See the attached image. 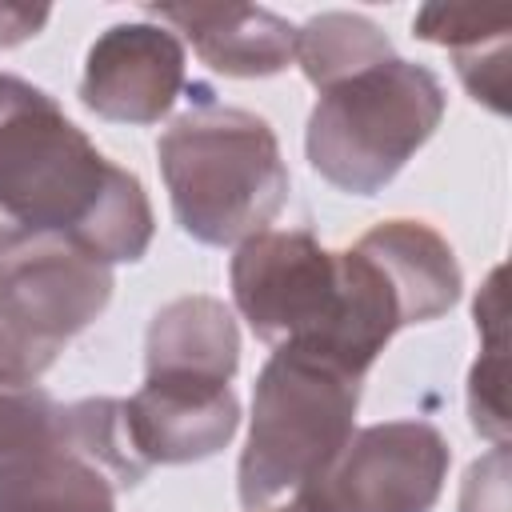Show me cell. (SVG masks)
Masks as SVG:
<instances>
[{
	"instance_id": "obj_1",
	"label": "cell",
	"mask_w": 512,
	"mask_h": 512,
	"mask_svg": "<svg viewBox=\"0 0 512 512\" xmlns=\"http://www.w3.org/2000/svg\"><path fill=\"white\" fill-rule=\"evenodd\" d=\"M456 296L460 264L420 220H384L344 252L300 228H264L232 256V300L260 340L356 376L400 328L444 316Z\"/></svg>"
},
{
	"instance_id": "obj_2",
	"label": "cell",
	"mask_w": 512,
	"mask_h": 512,
	"mask_svg": "<svg viewBox=\"0 0 512 512\" xmlns=\"http://www.w3.org/2000/svg\"><path fill=\"white\" fill-rule=\"evenodd\" d=\"M36 244L76 248L104 268L140 260L152 204L48 92L0 76V256Z\"/></svg>"
},
{
	"instance_id": "obj_3",
	"label": "cell",
	"mask_w": 512,
	"mask_h": 512,
	"mask_svg": "<svg viewBox=\"0 0 512 512\" xmlns=\"http://www.w3.org/2000/svg\"><path fill=\"white\" fill-rule=\"evenodd\" d=\"M176 224L200 244H240L264 232L288 200V168L268 120L200 104L156 144Z\"/></svg>"
},
{
	"instance_id": "obj_4",
	"label": "cell",
	"mask_w": 512,
	"mask_h": 512,
	"mask_svg": "<svg viewBox=\"0 0 512 512\" xmlns=\"http://www.w3.org/2000/svg\"><path fill=\"white\" fill-rule=\"evenodd\" d=\"M444 120V84L432 68L388 56L328 88L308 116L312 168L352 192H380Z\"/></svg>"
},
{
	"instance_id": "obj_5",
	"label": "cell",
	"mask_w": 512,
	"mask_h": 512,
	"mask_svg": "<svg viewBox=\"0 0 512 512\" xmlns=\"http://www.w3.org/2000/svg\"><path fill=\"white\" fill-rule=\"evenodd\" d=\"M356 372L296 348H272L252 388V428L236 472L248 512L312 480L352 436L360 408Z\"/></svg>"
},
{
	"instance_id": "obj_6",
	"label": "cell",
	"mask_w": 512,
	"mask_h": 512,
	"mask_svg": "<svg viewBox=\"0 0 512 512\" xmlns=\"http://www.w3.org/2000/svg\"><path fill=\"white\" fill-rule=\"evenodd\" d=\"M108 300L112 272L76 248L36 244L0 256V384H36Z\"/></svg>"
},
{
	"instance_id": "obj_7",
	"label": "cell",
	"mask_w": 512,
	"mask_h": 512,
	"mask_svg": "<svg viewBox=\"0 0 512 512\" xmlns=\"http://www.w3.org/2000/svg\"><path fill=\"white\" fill-rule=\"evenodd\" d=\"M448 460V440L424 420L352 428L340 452L296 488V504L304 512H432Z\"/></svg>"
},
{
	"instance_id": "obj_8",
	"label": "cell",
	"mask_w": 512,
	"mask_h": 512,
	"mask_svg": "<svg viewBox=\"0 0 512 512\" xmlns=\"http://www.w3.org/2000/svg\"><path fill=\"white\" fill-rule=\"evenodd\" d=\"M184 88V48L160 24H112L88 48L80 100L104 120L156 124Z\"/></svg>"
},
{
	"instance_id": "obj_9",
	"label": "cell",
	"mask_w": 512,
	"mask_h": 512,
	"mask_svg": "<svg viewBox=\"0 0 512 512\" xmlns=\"http://www.w3.org/2000/svg\"><path fill=\"white\" fill-rule=\"evenodd\" d=\"M124 424L136 456L152 464H192L216 456L240 428V404L228 380L144 376L124 400Z\"/></svg>"
},
{
	"instance_id": "obj_10",
	"label": "cell",
	"mask_w": 512,
	"mask_h": 512,
	"mask_svg": "<svg viewBox=\"0 0 512 512\" xmlns=\"http://www.w3.org/2000/svg\"><path fill=\"white\" fill-rule=\"evenodd\" d=\"M152 16L176 24L196 56L224 76H276L296 60V28L256 4H168Z\"/></svg>"
},
{
	"instance_id": "obj_11",
	"label": "cell",
	"mask_w": 512,
	"mask_h": 512,
	"mask_svg": "<svg viewBox=\"0 0 512 512\" xmlns=\"http://www.w3.org/2000/svg\"><path fill=\"white\" fill-rule=\"evenodd\" d=\"M120 488L116 472L84 448L72 404H60L56 440L0 480V512H116Z\"/></svg>"
},
{
	"instance_id": "obj_12",
	"label": "cell",
	"mask_w": 512,
	"mask_h": 512,
	"mask_svg": "<svg viewBox=\"0 0 512 512\" xmlns=\"http://www.w3.org/2000/svg\"><path fill=\"white\" fill-rule=\"evenodd\" d=\"M148 376H208L232 380L240 364V332L232 312L212 296H180L148 324Z\"/></svg>"
},
{
	"instance_id": "obj_13",
	"label": "cell",
	"mask_w": 512,
	"mask_h": 512,
	"mask_svg": "<svg viewBox=\"0 0 512 512\" xmlns=\"http://www.w3.org/2000/svg\"><path fill=\"white\" fill-rule=\"evenodd\" d=\"M416 36L444 44L464 88L496 112H508V16L492 8L428 4L416 12Z\"/></svg>"
},
{
	"instance_id": "obj_14",
	"label": "cell",
	"mask_w": 512,
	"mask_h": 512,
	"mask_svg": "<svg viewBox=\"0 0 512 512\" xmlns=\"http://www.w3.org/2000/svg\"><path fill=\"white\" fill-rule=\"evenodd\" d=\"M388 56H396L388 36L372 20L352 12H324L296 28V60L316 88H328Z\"/></svg>"
},
{
	"instance_id": "obj_15",
	"label": "cell",
	"mask_w": 512,
	"mask_h": 512,
	"mask_svg": "<svg viewBox=\"0 0 512 512\" xmlns=\"http://www.w3.org/2000/svg\"><path fill=\"white\" fill-rule=\"evenodd\" d=\"M60 432V404L40 388L0 384V480L48 448Z\"/></svg>"
},
{
	"instance_id": "obj_16",
	"label": "cell",
	"mask_w": 512,
	"mask_h": 512,
	"mask_svg": "<svg viewBox=\"0 0 512 512\" xmlns=\"http://www.w3.org/2000/svg\"><path fill=\"white\" fill-rule=\"evenodd\" d=\"M44 20H48V8H4L0 4V44H20L36 36Z\"/></svg>"
},
{
	"instance_id": "obj_17",
	"label": "cell",
	"mask_w": 512,
	"mask_h": 512,
	"mask_svg": "<svg viewBox=\"0 0 512 512\" xmlns=\"http://www.w3.org/2000/svg\"><path fill=\"white\" fill-rule=\"evenodd\" d=\"M268 512H304L300 504H284V508H268Z\"/></svg>"
}]
</instances>
